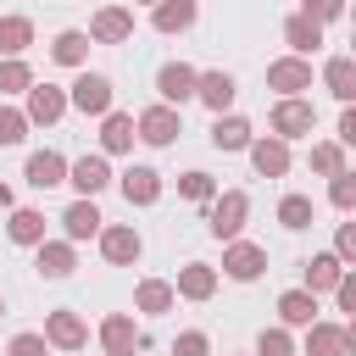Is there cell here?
I'll use <instances>...</instances> for the list:
<instances>
[{
    "mask_svg": "<svg viewBox=\"0 0 356 356\" xmlns=\"http://www.w3.org/2000/svg\"><path fill=\"white\" fill-rule=\"evenodd\" d=\"M245 217H250V195L245 189H222V195H211V217H206V228H211V239H239L245 234Z\"/></svg>",
    "mask_w": 356,
    "mask_h": 356,
    "instance_id": "cell-1",
    "label": "cell"
},
{
    "mask_svg": "<svg viewBox=\"0 0 356 356\" xmlns=\"http://www.w3.org/2000/svg\"><path fill=\"white\" fill-rule=\"evenodd\" d=\"M67 106H78L83 117H106L111 111V78L106 72H78L67 89Z\"/></svg>",
    "mask_w": 356,
    "mask_h": 356,
    "instance_id": "cell-2",
    "label": "cell"
},
{
    "mask_svg": "<svg viewBox=\"0 0 356 356\" xmlns=\"http://www.w3.org/2000/svg\"><path fill=\"white\" fill-rule=\"evenodd\" d=\"M312 128H317V106H312V100L284 95V100L273 106V134H278V139H306Z\"/></svg>",
    "mask_w": 356,
    "mask_h": 356,
    "instance_id": "cell-3",
    "label": "cell"
},
{
    "mask_svg": "<svg viewBox=\"0 0 356 356\" xmlns=\"http://www.w3.org/2000/svg\"><path fill=\"white\" fill-rule=\"evenodd\" d=\"M222 273H228L234 284H256V278L267 273V250H261L256 239H228V250H222Z\"/></svg>",
    "mask_w": 356,
    "mask_h": 356,
    "instance_id": "cell-4",
    "label": "cell"
},
{
    "mask_svg": "<svg viewBox=\"0 0 356 356\" xmlns=\"http://www.w3.org/2000/svg\"><path fill=\"white\" fill-rule=\"evenodd\" d=\"M356 350V328L350 323H306V356H350Z\"/></svg>",
    "mask_w": 356,
    "mask_h": 356,
    "instance_id": "cell-5",
    "label": "cell"
},
{
    "mask_svg": "<svg viewBox=\"0 0 356 356\" xmlns=\"http://www.w3.org/2000/svg\"><path fill=\"white\" fill-rule=\"evenodd\" d=\"M134 134H139L145 145H172V139L184 134V117H178V106H150V111L134 117Z\"/></svg>",
    "mask_w": 356,
    "mask_h": 356,
    "instance_id": "cell-6",
    "label": "cell"
},
{
    "mask_svg": "<svg viewBox=\"0 0 356 356\" xmlns=\"http://www.w3.org/2000/svg\"><path fill=\"white\" fill-rule=\"evenodd\" d=\"M134 39V11L128 6H100L89 17V44H122Z\"/></svg>",
    "mask_w": 356,
    "mask_h": 356,
    "instance_id": "cell-7",
    "label": "cell"
},
{
    "mask_svg": "<svg viewBox=\"0 0 356 356\" xmlns=\"http://www.w3.org/2000/svg\"><path fill=\"white\" fill-rule=\"evenodd\" d=\"M267 89H278V95L312 89V61H306V56H278V61H267Z\"/></svg>",
    "mask_w": 356,
    "mask_h": 356,
    "instance_id": "cell-8",
    "label": "cell"
},
{
    "mask_svg": "<svg viewBox=\"0 0 356 356\" xmlns=\"http://www.w3.org/2000/svg\"><path fill=\"white\" fill-rule=\"evenodd\" d=\"M245 150H250V167H256L261 178H284V172H289V139L261 134V139H250Z\"/></svg>",
    "mask_w": 356,
    "mask_h": 356,
    "instance_id": "cell-9",
    "label": "cell"
},
{
    "mask_svg": "<svg viewBox=\"0 0 356 356\" xmlns=\"http://www.w3.org/2000/svg\"><path fill=\"white\" fill-rule=\"evenodd\" d=\"M95 239H100V256H106L111 267H128V261H139V250H145V239H139L128 222H111V228H100Z\"/></svg>",
    "mask_w": 356,
    "mask_h": 356,
    "instance_id": "cell-10",
    "label": "cell"
},
{
    "mask_svg": "<svg viewBox=\"0 0 356 356\" xmlns=\"http://www.w3.org/2000/svg\"><path fill=\"white\" fill-rule=\"evenodd\" d=\"M28 122H61L67 117V89H56V83H28V111H22Z\"/></svg>",
    "mask_w": 356,
    "mask_h": 356,
    "instance_id": "cell-11",
    "label": "cell"
},
{
    "mask_svg": "<svg viewBox=\"0 0 356 356\" xmlns=\"http://www.w3.org/2000/svg\"><path fill=\"white\" fill-rule=\"evenodd\" d=\"M83 339H89V323H83L78 312H50V317H44V345H56V350H83Z\"/></svg>",
    "mask_w": 356,
    "mask_h": 356,
    "instance_id": "cell-12",
    "label": "cell"
},
{
    "mask_svg": "<svg viewBox=\"0 0 356 356\" xmlns=\"http://www.w3.org/2000/svg\"><path fill=\"white\" fill-rule=\"evenodd\" d=\"M156 89H161V106L195 100V67H189V61H167V67L156 72Z\"/></svg>",
    "mask_w": 356,
    "mask_h": 356,
    "instance_id": "cell-13",
    "label": "cell"
},
{
    "mask_svg": "<svg viewBox=\"0 0 356 356\" xmlns=\"http://www.w3.org/2000/svg\"><path fill=\"white\" fill-rule=\"evenodd\" d=\"M61 228H67V239L78 245V239H95L100 228H106V217L95 211V195H78L67 211H61Z\"/></svg>",
    "mask_w": 356,
    "mask_h": 356,
    "instance_id": "cell-14",
    "label": "cell"
},
{
    "mask_svg": "<svg viewBox=\"0 0 356 356\" xmlns=\"http://www.w3.org/2000/svg\"><path fill=\"white\" fill-rule=\"evenodd\" d=\"M234 95H239V83H234L228 72H195V100H200L206 111H228Z\"/></svg>",
    "mask_w": 356,
    "mask_h": 356,
    "instance_id": "cell-15",
    "label": "cell"
},
{
    "mask_svg": "<svg viewBox=\"0 0 356 356\" xmlns=\"http://www.w3.org/2000/svg\"><path fill=\"white\" fill-rule=\"evenodd\" d=\"M134 139H139V134H134V117H128V111H106V117H100V156H128Z\"/></svg>",
    "mask_w": 356,
    "mask_h": 356,
    "instance_id": "cell-16",
    "label": "cell"
},
{
    "mask_svg": "<svg viewBox=\"0 0 356 356\" xmlns=\"http://www.w3.org/2000/svg\"><path fill=\"white\" fill-rule=\"evenodd\" d=\"M33 250H39V256H33L39 278H67V273L78 267V256H72V239H39Z\"/></svg>",
    "mask_w": 356,
    "mask_h": 356,
    "instance_id": "cell-17",
    "label": "cell"
},
{
    "mask_svg": "<svg viewBox=\"0 0 356 356\" xmlns=\"http://www.w3.org/2000/svg\"><path fill=\"white\" fill-rule=\"evenodd\" d=\"M195 17H200L195 0H156L150 6V28L156 33H184V28H195Z\"/></svg>",
    "mask_w": 356,
    "mask_h": 356,
    "instance_id": "cell-18",
    "label": "cell"
},
{
    "mask_svg": "<svg viewBox=\"0 0 356 356\" xmlns=\"http://www.w3.org/2000/svg\"><path fill=\"white\" fill-rule=\"evenodd\" d=\"M284 44H289V56H306V61H312V56L323 50V22H312V17L295 11V17L284 22Z\"/></svg>",
    "mask_w": 356,
    "mask_h": 356,
    "instance_id": "cell-19",
    "label": "cell"
},
{
    "mask_svg": "<svg viewBox=\"0 0 356 356\" xmlns=\"http://www.w3.org/2000/svg\"><path fill=\"white\" fill-rule=\"evenodd\" d=\"M22 172H28L33 189H56V184H67V156L61 150H33Z\"/></svg>",
    "mask_w": 356,
    "mask_h": 356,
    "instance_id": "cell-20",
    "label": "cell"
},
{
    "mask_svg": "<svg viewBox=\"0 0 356 356\" xmlns=\"http://www.w3.org/2000/svg\"><path fill=\"white\" fill-rule=\"evenodd\" d=\"M67 184H72L78 195H100V189L111 184V167H106V156H78V161L67 167Z\"/></svg>",
    "mask_w": 356,
    "mask_h": 356,
    "instance_id": "cell-21",
    "label": "cell"
},
{
    "mask_svg": "<svg viewBox=\"0 0 356 356\" xmlns=\"http://www.w3.org/2000/svg\"><path fill=\"white\" fill-rule=\"evenodd\" d=\"M122 200L128 206H156L161 200V172L156 167H128L122 172Z\"/></svg>",
    "mask_w": 356,
    "mask_h": 356,
    "instance_id": "cell-22",
    "label": "cell"
},
{
    "mask_svg": "<svg viewBox=\"0 0 356 356\" xmlns=\"http://www.w3.org/2000/svg\"><path fill=\"white\" fill-rule=\"evenodd\" d=\"M172 295H184V300H211V295H217V267H206V261H189V267H178V284H172Z\"/></svg>",
    "mask_w": 356,
    "mask_h": 356,
    "instance_id": "cell-23",
    "label": "cell"
},
{
    "mask_svg": "<svg viewBox=\"0 0 356 356\" xmlns=\"http://www.w3.org/2000/svg\"><path fill=\"white\" fill-rule=\"evenodd\" d=\"M323 83H328V95H334L339 106H350V100H356V61H350V56H328V61H323Z\"/></svg>",
    "mask_w": 356,
    "mask_h": 356,
    "instance_id": "cell-24",
    "label": "cell"
},
{
    "mask_svg": "<svg viewBox=\"0 0 356 356\" xmlns=\"http://www.w3.org/2000/svg\"><path fill=\"white\" fill-rule=\"evenodd\" d=\"M172 284L167 278H139V289H134V312H145V317H161V312H172Z\"/></svg>",
    "mask_w": 356,
    "mask_h": 356,
    "instance_id": "cell-25",
    "label": "cell"
},
{
    "mask_svg": "<svg viewBox=\"0 0 356 356\" xmlns=\"http://www.w3.org/2000/svg\"><path fill=\"white\" fill-rule=\"evenodd\" d=\"M278 317H284V328L317 323V295H312V289H284V295H278Z\"/></svg>",
    "mask_w": 356,
    "mask_h": 356,
    "instance_id": "cell-26",
    "label": "cell"
},
{
    "mask_svg": "<svg viewBox=\"0 0 356 356\" xmlns=\"http://www.w3.org/2000/svg\"><path fill=\"white\" fill-rule=\"evenodd\" d=\"M256 139V128L245 122V117H228V111H217V122H211V145L217 150H245Z\"/></svg>",
    "mask_w": 356,
    "mask_h": 356,
    "instance_id": "cell-27",
    "label": "cell"
},
{
    "mask_svg": "<svg viewBox=\"0 0 356 356\" xmlns=\"http://www.w3.org/2000/svg\"><path fill=\"white\" fill-rule=\"evenodd\" d=\"M6 234H11V245H39V239H44V211H33V206H11Z\"/></svg>",
    "mask_w": 356,
    "mask_h": 356,
    "instance_id": "cell-28",
    "label": "cell"
},
{
    "mask_svg": "<svg viewBox=\"0 0 356 356\" xmlns=\"http://www.w3.org/2000/svg\"><path fill=\"white\" fill-rule=\"evenodd\" d=\"M339 273H345V261H339L334 250H317V256L306 261V289H312V295H323V289H334V284H339Z\"/></svg>",
    "mask_w": 356,
    "mask_h": 356,
    "instance_id": "cell-29",
    "label": "cell"
},
{
    "mask_svg": "<svg viewBox=\"0 0 356 356\" xmlns=\"http://www.w3.org/2000/svg\"><path fill=\"white\" fill-rule=\"evenodd\" d=\"M50 61H61V67H83V61H89V33H78V28L56 33V39H50Z\"/></svg>",
    "mask_w": 356,
    "mask_h": 356,
    "instance_id": "cell-30",
    "label": "cell"
},
{
    "mask_svg": "<svg viewBox=\"0 0 356 356\" xmlns=\"http://www.w3.org/2000/svg\"><path fill=\"white\" fill-rule=\"evenodd\" d=\"M100 345H106V350H134V345H139L134 317H128V312H111V317L100 323Z\"/></svg>",
    "mask_w": 356,
    "mask_h": 356,
    "instance_id": "cell-31",
    "label": "cell"
},
{
    "mask_svg": "<svg viewBox=\"0 0 356 356\" xmlns=\"http://www.w3.org/2000/svg\"><path fill=\"white\" fill-rule=\"evenodd\" d=\"M33 44V22L28 17H0V56H22Z\"/></svg>",
    "mask_w": 356,
    "mask_h": 356,
    "instance_id": "cell-32",
    "label": "cell"
},
{
    "mask_svg": "<svg viewBox=\"0 0 356 356\" xmlns=\"http://www.w3.org/2000/svg\"><path fill=\"white\" fill-rule=\"evenodd\" d=\"M278 222H284L289 234L312 228V195H284V200H278Z\"/></svg>",
    "mask_w": 356,
    "mask_h": 356,
    "instance_id": "cell-33",
    "label": "cell"
},
{
    "mask_svg": "<svg viewBox=\"0 0 356 356\" xmlns=\"http://www.w3.org/2000/svg\"><path fill=\"white\" fill-rule=\"evenodd\" d=\"M28 83H33L28 61H22V56H6V61H0V95H28Z\"/></svg>",
    "mask_w": 356,
    "mask_h": 356,
    "instance_id": "cell-34",
    "label": "cell"
},
{
    "mask_svg": "<svg viewBox=\"0 0 356 356\" xmlns=\"http://www.w3.org/2000/svg\"><path fill=\"white\" fill-rule=\"evenodd\" d=\"M339 167H345V145H339V139H323V145H312V172L334 178Z\"/></svg>",
    "mask_w": 356,
    "mask_h": 356,
    "instance_id": "cell-35",
    "label": "cell"
},
{
    "mask_svg": "<svg viewBox=\"0 0 356 356\" xmlns=\"http://www.w3.org/2000/svg\"><path fill=\"white\" fill-rule=\"evenodd\" d=\"M328 200H334V211H350V206H356V172H350V167H339V172L328 178Z\"/></svg>",
    "mask_w": 356,
    "mask_h": 356,
    "instance_id": "cell-36",
    "label": "cell"
},
{
    "mask_svg": "<svg viewBox=\"0 0 356 356\" xmlns=\"http://www.w3.org/2000/svg\"><path fill=\"white\" fill-rule=\"evenodd\" d=\"M28 128H33V122H28L17 106H0V145H22V139H28Z\"/></svg>",
    "mask_w": 356,
    "mask_h": 356,
    "instance_id": "cell-37",
    "label": "cell"
},
{
    "mask_svg": "<svg viewBox=\"0 0 356 356\" xmlns=\"http://www.w3.org/2000/svg\"><path fill=\"white\" fill-rule=\"evenodd\" d=\"M178 195H184V200H211V195H217V184H211V172H200V167H195V172H184V178H178Z\"/></svg>",
    "mask_w": 356,
    "mask_h": 356,
    "instance_id": "cell-38",
    "label": "cell"
},
{
    "mask_svg": "<svg viewBox=\"0 0 356 356\" xmlns=\"http://www.w3.org/2000/svg\"><path fill=\"white\" fill-rule=\"evenodd\" d=\"M256 356H295V339H289V328H261V339H256Z\"/></svg>",
    "mask_w": 356,
    "mask_h": 356,
    "instance_id": "cell-39",
    "label": "cell"
},
{
    "mask_svg": "<svg viewBox=\"0 0 356 356\" xmlns=\"http://www.w3.org/2000/svg\"><path fill=\"white\" fill-rule=\"evenodd\" d=\"M172 356H211V339H206L200 328H184V334L172 339Z\"/></svg>",
    "mask_w": 356,
    "mask_h": 356,
    "instance_id": "cell-40",
    "label": "cell"
},
{
    "mask_svg": "<svg viewBox=\"0 0 356 356\" xmlns=\"http://www.w3.org/2000/svg\"><path fill=\"white\" fill-rule=\"evenodd\" d=\"M300 17H312V22H339V17H345V0H300Z\"/></svg>",
    "mask_w": 356,
    "mask_h": 356,
    "instance_id": "cell-41",
    "label": "cell"
},
{
    "mask_svg": "<svg viewBox=\"0 0 356 356\" xmlns=\"http://www.w3.org/2000/svg\"><path fill=\"white\" fill-rule=\"evenodd\" d=\"M334 256L345 267H356V222H339V239H334Z\"/></svg>",
    "mask_w": 356,
    "mask_h": 356,
    "instance_id": "cell-42",
    "label": "cell"
},
{
    "mask_svg": "<svg viewBox=\"0 0 356 356\" xmlns=\"http://www.w3.org/2000/svg\"><path fill=\"white\" fill-rule=\"evenodd\" d=\"M334 300H339V312H356V278H350V267L339 273V284H334Z\"/></svg>",
    "mask_w": 356,
    "mask_h": 356,
    "instance_id": "cell-43",
    "label": "cell"
},
{
    "mask_svg": "<svg viewBox=\"0 0 356 356\" xmlns=\"http://www.w3.org/2000/svg\"><path fill=\"white\" fill-rule=\"evenodd\" d=\"M6 356H44V334H17Z\"/></svg>",
    "mask_w": 356,
    "mask_h": 356,
    "instance_id": "cell-44",
    "label": "cell"
},
{
    "mask_svg": "<svg viewBox=\"0 0 356 356\" xmlns=\"http://www.w3.org/2000/svg\"><path fill=\"white\" fill-rule=\"evenodd\" d=\"M339 145H356V111L350 106L339 111Z\"/></svg>",
    "mask_w": 356,
    "mask_h": 356,
    "instance_id": "cell-45",
    "label": "cell"
},
{
    "mask_svg": "<svg viewBox=\"0 0 356 356\" xmlns=\"http://www.w3.org/2000/svg\"><path fill=\"white\" fill-rule=\"evenodd\" d=\"M0 211H11V184H0Z\"/></svg>",
    "mask_w": 356,
    "mask_h": 356,
    "instance_id": "cell-46",
    "label": "cell"
},
{
    "mask_svg": "<svg viewBox=\"0 0 356 356\" xmlns=\"http://www.w3.org/2000/svg\"><path fill=\"white\" fill-rule=\"evenodd\" d=\"M106 356H134V350H106Z\"/></svg>",
    "mask_w": 356,
    "mask_h": 356,
    "instance_id": "cell-47",
    "label": "cell"
},
{
    "mask_svg": "<svg viewBox=\"0 0 356 356\" xmlns=\"http://www.w3.org/2000/svg\"><path fill=\"white\" fill-rule=\"evenodd\" d=\"M134 6H156V0H134Z\"/></svg>",
    "mask_w": 356,
    "mask_h": 356,
    "instance_id": "cell-48",
    "label": "cell"
},
{
    "mask_svg": "<svg viewBox=\"0 0 356 356\" xmlns=\"http://www.w3.org/2000/svg\"><path fill=\"white\" fill-rule=\"evenodd\" d=\"M0 317H6V295H0Z\"/></svg>",
    "mask_w": 356,
    "mask_h": 356,
    "instance_id": "cell-49",
    "label": "cell"
}]
</instances>
